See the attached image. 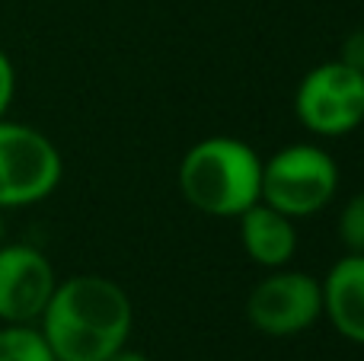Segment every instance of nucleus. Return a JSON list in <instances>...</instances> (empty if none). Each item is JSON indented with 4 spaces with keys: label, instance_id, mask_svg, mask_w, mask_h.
Instances as JSON below:
<instances>
[{
    "label": "nucleus",
    "instance_id": "nucleus-2",
    "mask_svg": "<svg viewBox=\"0 0 364 361\" xmlns=\"http://www.w3.org/2000/svg\"><path fill=\"white\" fill-rule=\"evenodd\" d=\"M179 189L211 217H240L262 198V160L237 138L198 141L179 163Z\"/></svg>",
    "mask_w": 364,
    "mask_h": 361
},
{
    "label": "nucleus",
    "instance_id": "nucleus-13",
    "mask_svg": "<svg viewBox=\"0 0 364 361\" xmlns=\"http://www.w3.org/2000/svg\"><path fill=\"white\" fill-rule=\"evenodd\" d=\"M339 61L364 74V29H355L352 36L342 42V58H339Z\"/></svg>",
    "mask_w": 364,
    "mask_h": 361
},
{
    "label": "nucleus",
    "instance_id": "nucleus-5",
    "mask_svg": "<svg viewBox=\"0 0 364 361\" xmlns=\"http://www.w3.org/2000/svg\"><path fill=\"white\" fill-rule=\"evenodd\" d=\"M294 112L304 128L323 138L355 131L364 122V74L342 61L320 64L297 87Z\"/></svg>",
    "mask_w": 364,
    "mask_h": 361
},
{
    "label": "nucleus",
    "instance_id": "nucleus-4",
    "mask_svg": "<svg viewBox=\"0 0 364 361\" xmlns=\"http://www.w3.org/2000/svg\"><path fill=\"white\" fill-rule=\"evenodd\" d=\"M61 183V153L42 131L0 119V208L48 198Z\"/></svg>",
    "mask_w": 364,
    "mask_h": 361
},
{
    "label": "nucleus",
    "instance_id": "nucleus-1",
    "mask_svg": "<svg viewBox=\"0 0 364 361\" xmlns=\"http://www.w3.org/2000/svg\"><path fill=\"white\" fill-rule=\"evenodd\" d=\"M38 320L58 361H106L128 343L132 301L112 279L74 275L55 285Z\"/></svg>",
    "mask_w": 364,
    "mask_h": 361
},
{
    "label": "nucleus",
    "instance_id": "nucleus-15",
    "mask_svg": "<svg viewBox=\"0 0 364 361\" xmlns=\"http://www.w3.org/2000/svg\"><path fill=\"white\" fill-rule=\"evenodd\" d=\"M4 237H6V221H4V215H0V243H4Z\"/></svg>",
    "mask_w": 364,
    "mask_h": 361
},
{
    "label": "nucleus",
    "instance_id": "nucleus-3",
    "mask_svg": "<svg viewBox=\"0 0 364 361\" xmlns=\"http://www.w3.org/2000/svg\"><path fill=\"white\" fill-rule=\"evenodd\" d=\"M339 185V170L323 147L291 144L262 163V198L288 217H310L326 208Z\"/></svg>",
    "mask_w": 364,
    "mask_h": 361
},
{
    "label": "nucleus",
    "instance_id": "nucleus-11",
    "mask_svg": "<svg viewBox=\"0 0 364 361\" xmlns=\"http://www.w3.org/2000/svg\"><path fill=\"white\" fill-rule=\"evenodd\" d=\"M339 240L348 247V253H364V192L348 198L339 215Z\"/></svg>",
    "mask_w": 364,
    "mask_h": 361
},
{
    "label": "nucleus",
    "instance_id": "nucleus-9",
    "mask_svg": "<svg viewBox=\"0 0 364 361\" xmlns=\"http://www.w3.org/2000/svg\"><path fill=\"white\" fill-rule=\"evenodd\" d=\"M240 240L259 266L282 269L297 249L294 217L282 215L265 202H256L240 215Z\"/></svg>",
    "mask_w": 364,
    "mask_h": 361
},
{
    "label": "nucleus",
    "instance_id": "nucleus-14",
    "mask_svg": "<svg viewBox=\"0 0 364 361\" xmlns=\"http://www.w3.org/2000/svg\"><path fill=\"white\" fill-rule=\"evenodd\" d=\"M106 361H151V358L141 355V352H132V349H119L112 358H106Z\"/></svg>",
    "mask_w": 364,
    "mask_h": 361
},
{
    "label": "nucleus",
    "instance_id": "nucleus-12",
    "mask_svg": "<svg viewBox=\"0 0 364 361\" xmlns=\"http://www.w3.org/2000/svg\"><path fill=\"white\" fill-rule=\"evenodd\" d=\"M13 93H16V70H13L6 51L0 48V119H4V112L10 109Z\"/></svg>",
    "mask_w": 364,
    "mask_h": 361
},
{
    "label": "nucleus",
    "instance_id": "nucleus-6",
    "mask_svg": "<svg viewBox=\"0 0 364 361\" xmlns=\"http://www.w3.org/2000/svg\"><path fill=\"white\" fill-rule=\"evenodd\" d=\"M323 313V285L307 272H272L246 298V317L265 336H297Z\"/></svg>",
    "mask_w": 364,
    "mask_h": 361
},
{
    "label": "nucleus",
    "instance_id": "nucleus-10",
    "mask_svg": "<svg viewBox=\"0 0 364 361\" xmlns=\"http://www.w3.org/2000/svg\"><path fill=\"white\" fill-rule=\"evenodd\" d=\"M0 361H58L42 330L32 323L0 326Z\"/></svg>",
    "mask_w": 364,
    "mask_h": 361
},
{
    "label": "nucleus",
    "instance_id": "nucleus-7",
    "mask_svg": "<svg viewBox=\"0 0 364 361\" xmlns=\"http://www.w3.org/2000/svg\"><path fill=\"white\" fill-rule=\"evenodd\" d=\"M58 279L45 253L29 243H0V320L36 323L45 313Z\"/></svg>",
    "mask_w": 364,
    "mask_h": 361
},
{
    "label": "nucleus",
    "instance_id": "nucleus-8",
    "mask_svg": "<svg viewBox=\"0 0 364 361\" xmlns=\"http://www.w3.org/2000/svg\"><path fill=\"white\" fill-rule=\"evenodd\" d=\"M323 311L348 343L364 345V253H348L323 281Z\"/></svg>",
    "mask_w": 364,
    "mask_h": 361
}]
</instances>
